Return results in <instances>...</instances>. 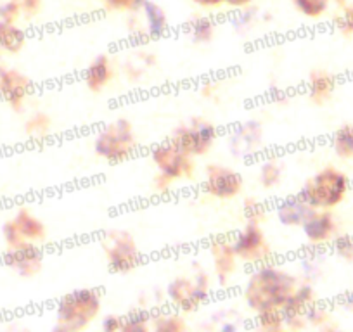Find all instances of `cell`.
Returning <instances> with one entry per match:
<instances>
[{
	"label": "cell",
	"instance_id": "1",
	"mask_svg": "<svg viewBox=\"0 0 353 332\" xmlns=\"http://www.w3.org/2000/svg\"><path fill=\"white\" fill-rule=\"evenodd\" d=\"M296 287V279L290 272L265 265L251 273L250 280L244 286V300L256 313L283 310Z\"/></svg>",
	"mask_w": 353,
	"mask_h": 332
},
{
	"label": "cell",
	"instance_id": "2",
	"mask_svg": "<svg viewBox=\"0 0 353 332\" xmlns=\"http://www.w3.org/2000/svg\"><path fill=\"white\" fill-rule=\"evenodd\" d=\"M350 191V177L336 166H324L312 175L298 192L314 209H332L345 201Z\"/></svg>",
	"mask_w": 353,
	"mask_h": 332
},
{
	"label": "cell",
	"instance_id": "3",
	"mask_svg": "<svg viewBox=\"0 0 353 332\" xmlns=\"http://www.w3.org/2000/svg\"><path fill=\"white\" fill-rule=\"evenodd\" d=\"M137 151V135L127 118H118L103 128L94 141V152L108 163H121Z\"/></svg>",
	"mask_w": 353,
	"mask_h": 332
},
{
	"label": "cell",
	"instance_id": "4",
	"mask_svg": "<svg viewBox=\"0 0 353 332\" xmlns=\"http://www.w3.org/2000/svg\"><path fill=\"white\" fill-rule=\"evenodd\" d=\"M101 311V296L94 289H78L64 296L57 307V324L80 332Z\"/></svg>",
	"mask_w": 353,
	"mask_h": 332
},
{
	"label": "cell",
	"instance_id": "5",
	"mask_svg": "<svg viewBox=\"0 0 353 332\" xmlns=\"http://www.w3.org/2000/svg\"><path fill=\"white\" fill-rule=\"evenodd\" d=\"M108 265L113 272L127 273L141 265V249L130 232L113 230L103 242Z\"/></svg>",
	"mask_w": 353,
	"mask_h": 332
},
{
	"label": "cell",
	"instance_id": "6",
	"mask_svg": "<svg viewBox=\"0 0 353 332\" xmlns=\"http://www.w3.org/2000/svg\"><path fill=\"white\" fill-rule=\"evenodd\" d=\"M216 135H219V130H216V127L212 121L194 118L189 123L176 127L170 141L176 147L182 149L185 154L194 158V156H203L210 151Z\"/></svg>",
	"mask_w": 353,
	"mask_h": 332
},
{
	"label": "cell",
	"instance_id": "7",
	"mask_svg": "<svg viewBox=\"0 0 353 332\" xmlns=\"http://www.w3.org/2000/svg\"><path fill=\"white\" fill-rule=\"evenodd\" d=\"M158 174L168 180H191L194 178L196 165L189 154L176 147L172 141L158 144L151 152Z\"/></svg>",
	"mask_w": 353,
	"mask_h": 332
},
{
	"label": "cell",
	"instance_id": "8",
	"mask_svg": "<svg viewBox=\"0 0 353 332\" xmlns=\"http://www.w3.org/2000/svg\"><path fill=\"white\" fill-rule=\"evenodd\" d=\"M2 236H4L8 247L21 246V244H37L46 239L47 230L42 220L33 215L28 208H21L16 211L12 218L2 227Z\"/></svg>",
	"mask_w": 353,
	"mask_h": 332
},
{
	"label": "cell",
	"instance_id": "9",
	"mask_svg": "<svg viewBox=\"0 0 353 332\" xmlns=\"http://www.w3.org/2000/svg\"><path fill=\"white\" fill-rule=\"evenodd\" d=\"M232 246L236 249L237 258L250 265H261V263L270 262L274 256L272 247L258 223H246L237 232Z\"/></svg>",
	"mask_w": 353,
	"mask_h": 332
},
{
	"label": "cell",
	"instance_id": "10",
	"mask_svg": "<svg viewBox=\"0 0 353 332\" xmlns=\"http://www.w3.org/2000/svg\"><path fill=\"white\" fill-rule=\"evenodd\" d=\"M210 293L208 276L199 272L192 277H179L168 286V296L182 310H196Z\"/></svg>",
	"mask_w": 353,
	"mask_h": 332
},
{
	"label": "cell",
	"instance_id": "11",
	"mask_svg": "<svg viewBox=\"0 0 353 332\" xmlns=\"http://www.w3.org/2000/svg\"><path fill=\"white\" fill-rule=\"evenodd\" d=\"M243 175L225 165L206 166V178L203 189L215 199H234L243 191Z\"/></svg>",
	"mask_w": 353,
	"mask_h": 332
},
{
	"label": "cell",
	"instance_id": "12",
	"mask_svg": "<svg viewBox=\"0 0 353 332\" xmlns=\"http://www.w3.org/2000/svg\"><path fill=\"white\" fill-rule=\"evenodd\" d=\"M33 90V81L14 68H0V97L16 111H21Z\"/></svg>",
	"mask_w": 353,
	"mask_h": 332
},
{
	"label": "cell",
	"instance_id": "13",
	"mask_svg": "<svg viewBox=\"0 0 353 332\" xmlns=\"http://www.w3.org/2000/svg\"><path fill=\"white\" fill-rule=\"evenodd\" d=\"M4 263L19 276L33 277L42 270L43 255L37 244H21V246L8 247Z\"/></svg>",
	"mask_w": 353,
	"mask_h": 332
},
{
	"label": "cell",
	"instance_id": "14",
	"mask_svg": "<svg viewBox=\"0 0 353 332\" xmlns=\"http://www.w3.org/2000/svg\"><path fill=\"white\" fill-rule=\"evenodd\" d=\"M301 229H303L308 242L315 244V246L327 244L338 237V223H336L331 209H312Z\"/></svg>",
	"mask_w": 353,
	"mask_h": 332
},
{
	"label": "cell",
	"instance_id": "15",
	"mask_svg": "<svg viewBox=\"0 0 353 332\" xmlns=\"http://www.w3.org/2000/svg\"><path fill=\"white\" fill-rule=\"evenodd\" d=\"M315 293L310 286H300L294 289L288 303L284 304L281 313H283L284 322L291 329H298L303 324V318H307L308 311L315 307Z\"/></svg>",
	"mask_w": 353,
	"mask_h": 332
},
{
	"label": "cell",
	"instance_id": "16",
	"mask_svg": "<svg viewBox=\"0 0 353 332\" xmlns=\"http://www.w3.org/2000/svg\"><path fill=\"white\" fill-rule=\"evenodd\" d=\"M139 11L142 12V19H144V26L137 30L139 39L154 40L163 37V33L168 30V18H166L165 9L159 8L151 0H145Z\"/></svg>",
	"mask_w": 353,
	"mask_h": 332
},
{
	"label": "cell",
	"instance_id": "17",
	"mask_svg": "<svg viewBox=\"0 0 353 332\" xmlns=\"http://www.w3.org/2000/svg\"><path fill=\"white\" fill-rule=\"evenodd\" d=\"M215 273L219 276L220 284H227V280L234 276L237 269V255L232 242L229 240H215L210 246Z\"/></svg>",
	"mask_w": 353,
	"mask_h": 332
},
{
	"label": "cell",
	"instance_id": "18",
	"mask_svg": "<svg viewBox=\"0 0 353 332\" xmlns=\"http://www.w3.org/2000/svg\"><path fill=\"white\" fill-rule=\"evenodd\" d=\"M114 78L113 63L108 56H99L88 64L85 71V85L90 92H101Z\"/></svg>",
	"mask_w": 353,
	"mask_h": 332
},
{
	"label": "cell",
	"instance_id": "19",
	"mask_svg": "<svg viewBox=\"0 0 353 332\" xmlns=\"http://www.w3.org/2000/svg\"><path fill=\"white\" fill-rule=\"evenodd\" d=\"M336 87H338L336 76L325 70H315L308 76V97L317 106L331 101Z\"/></svg>",
	"mask_w": 353,
	"mask_h": 332
},
{
	"label": "cell",
	"instance_id": "20",
	"mask_svg": "<svg viewBox=\"0 0 353 332\" xmlns=\"http://www.w3.org/2000/svg\"><path fill=\"white\" fill-rule=\"evenodd\" d=\"M312 206L300 196L288 198L277 206V218L286 227H301L312 213Z\"/></svg>",
	"mask_w": 353,
	"mask_h": 332
},
{
	"label": "cell",
	"instance_id": "21",
	"mask_svg": "<svg viewBox=\"0 0 353 332\" xmlns=\"http://www.w3.org/2000/svg\"><path fill=\"white\" fill-rule=\"evenodd\" d=\"M26 45V33L16 23L0 21V52L18 54Z\"/></svg>",
	"mask_w": 353,
	"mask_h": 332
},
{
	"label": "cell",
	"instance_id": "22",
	"mask_svg": "<svg viewBox=\"0 0 353 332\" xmlns=\"http://www.w3.org/2000/svg\"><path fill=\"white\" fill-rule=\"evenodd\" d=\"M103 332H149L148 318L144 317H117L111 315L103 322Z\"/></svg>",
	"mask_w": 353,
	"mask_h": 332
},
{
	"label": "cell",
	"instance_id": "23",
	"mask_svg": "<svg viewBox=\"0 0 353 332\" xmlns=\"http://www.w3.org/2000/svg\"><path fill=\"white\" fill-rule=\"evenodd\" d=\"M332 149L341 159H353V125H343L332 135Z\"/></svg>",
	"mask_w": 353,
	"mask_h": 332
},
{
	"label": "cell",
	"instance_id": "24",
	"mask_svg": "<svg viewBox=\"0 0 353 332\" xmlns=\"http://www.w3.org/2000/svg\"><path fill=\"white\" fill-rule=\"evenodd\" d=\"M52 130V120L46 113H35L26 120L25 132L32 141H43L50 135Z\"/></svg>",
	"mask_w": 353,
	"mask_h": 332
},
{
	"label": "cell",
	"instance_id": "25",
	"mask_svg": "<svg viewBox=\"0 0 353 332\" xmlns=\"http://www.w3.org/2000/svg\"><path fill=\"white\" fill-rule=\"evenodd\" d=\"M215 35V23L210 18H196L189 23V37L194 43H208Z\"/></svg>",
	"mask_w": 353,
	"mask_h": 332
},
{
	"label": "cell",
	"instance_id": "26",
	"mask_svg": "<svg viewBox=\"0 0 353 332\" xmlns=\"http://www.w3.org/2000/svg\"><path fill=\"white\" fill-rule=\"evenodd\" d=\"M281 177H283V168H281V163L277 159H267V161L261 163L258 178L265 189L276 187L281 182Z\"/></svg>",
	"mask_w": 353,
	"mask_h": 332
},
{
	"label": "cell",
	"instance_id": "27",
	"mask_svg": "<svg viewBox=\"0 0 353 332\" xmlns=\"http://www.w3.org/2000/svg\"><path fill=\"white\" fill-rule=\"evenodd\" d=\"M291 2L300 14L310 19L321 18L329 9V0H291Z\"/></svg>",
	"mask_w": 353,
	"mask_h": 332
},
{
	"label": "cell",
	"instance_id": "28",
	"mask_svg": "<svg viewBox=\"0 0 353 332\" xmlns=\"http://www.w3.org/2000/svg\"><path fill=\"white\" fill-rule=\"evenodd\" d=\"M154 332H188V325L179 315H159L154 318Z\"/></svg>",
	"mask_w": 353,
	"mask_h": 332
},
{
	"label": "cell",
	"instance_id": "29",
	"mask_svg": "<svg viewBox=\"0 0 353 332\" xmlns=\"http://www.w3.org/2000/svg\"><path fill=\"white\" fill-rule=\"evenodd\" d=\"M243 213L244 218L248 220V223H258V225H260V223L265 222V218H267V208H265L263 203L258 201V199L254 198L244 199Z\"/></svg>",
	"mask_w": 353,
	"mask_h": 332
},
{
	"label": "cell",
	"instance_id": "30",
	"mask_svg": "<svg viewBox=\"0 0 353 332\" xmlns=\"http://www.w3.org/2000/svg\"><path fill=\"white\" fill-rule=\"evenodd\" d=\"M145 0H103L104 8L117 12H135L144 6Z\"/></svg>",
	"mask_w": 353,
	"mask_h": 332
},
{
	"label": "cell",
	"instance_id": "31",
	"mask_svg": "<svg viewBox=\"0 0 353 332\" xmlns=\"http://www.w3.org/2000/svg\"><path fill=\"white\" fill-rule=\"evenodd\" d=\"M334 25L343 35H353V4L343 8V11L336 16Z\"/></svg>",
	"mask_w": 353,
	"mask_h": 332
},
{
	"label": "cell",
	"instance_id": "32",
	"mask_svg": "<svg viewBox=\"0 0 353 332\" xmlns=\"http://www.w3.org/2000/svg\"><path fill=\"white\" fill-rule=\"evenodd\" d=\"M334 251L346 262H353V237L338 236L334 239Z\"/></svg>",
	"mask_w": 353,
	"mask_h": 332
},
{
	"label": "cell",
	"instance_id": "33",
	"mask_svg": "<svg viewBox=\"0 0 353 332\" xmlns=\"http://www.w3.org/2000/svg\"><path fill=\"white\" fill-rule=\"evenodd\" d=\"M19 18H21V11L12 0H8V2L0 6V21L16 23Z\"/></svg>",
	"mask_w": 353,
	"mask_h": 332
},
{
	"label": "cell",
	"instance_id": "34",
	"mask_svg": "<svg viewBox=\"0 0 353 332\" xmlns=\"http://www.w3.org/2000/svg\"><path fill=\"white\" fill-rule=\"evenodd\" d=\"M12 2L18 6L21 14H25L26 18H33L42 9V0H12Z\"/></svg>",
	"mask_w": 353,
	"mask_h": 332
},
{
	"label": "cell",
	"instance_id": "35",
	"mask_svg": "<svg viewBox=\"0 0 353 332\" xmlns=\"http://www.w3.org/2000/svg\"><path fill=\"white\" fill-rule=\"evenodd\" d=\"M173 182L172 180H168V178H165L163 177V175H156V178H154V185H156V189H158L159 192H166L170 189V185H172Z\"/></svg>",
	"mask_w": 353,
	"mask_h": 332
},
{
	"label": "cell",
	"instance_id": "36",
	"mask_svg": "<svg viewBox=\"0 0 353 332\" xmlns=\"http://www.w3.org/2000/svg\"><path fill=\"white\" fill-rule=\"evenodd\" d=\"M254 0H223V4L230 6V8H236V9L248 8V6H251Z\"/></svg>",
	"mask_w": 353,
	"mask_h": 332
},
{
	"label": "cell",
	"instance_id": "37",
	"mask_svg": "<svg viewBox=\"0 0 353 332\" xmlns=\"http://www.w3.org/2000/svg\"><path fill=\"white\" fill-rule=\"evenodd\" d=\"M192 2L201 8H216V6L223 4V0H192Z\"/></svg>",
	"mask_w": 353,
	"mask_h": 332
},
{
	"label": "cell",
	"instance_id": "38",
	"mask_svg": "<svg viewBox=\"0 0 353 332\" xmlns=\"http://www.w3.org/2000/svg\"><path fill=\"white\" fill-rule=\"evenodd\" d=\"M50 332H77V331H73V329L66 327V325H61V324H57L56 327H54L52 331H50Z\"/></svg>",
	"mask_w": 353,
	"mask_h": 332
},
{
	"label": "cell",
	"instance_id": "39",
	"mask_svg": "<svg viewBox=\"0 0 353 332\" xmlns=\"http://www.w3.org/2000/svg\"><path fill=\"white\" fill-rule=\"evenodd\" d=\"M334 2H336V4H339V6H345L346 0H334Z\"/></svg>",
	"mask_w": 353,
	"mask_h": 332
},
{
	"label": "cell",
	"instance_id": "40",
	"mask_svg": "<svg viewBox=\"0 0 353 332\" xmlns=\"http://www.w3.org/2000/svg\"><path fill=\"white\" fill-rule=\"evenodd\" d=\"M260 332H272V331H261L260 329ZM276 332H284V331H276Z\"/></svg>",
	"mask_w": 353,
	"mask_h": 332
}]
</instances>
